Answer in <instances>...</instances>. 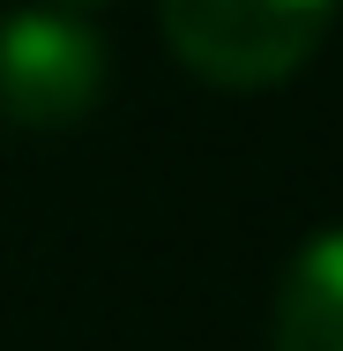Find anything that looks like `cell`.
I'll list each match as a JSON object with an SVG mask.
<instances>
[{
	"mask_svg": "<svg viewBox=\"0 0 343 351\" xmlns=\"http://www.w3.org/2000/svg\"><path fill=\"white\" fill-rule=\"evenodd\" d=\"M343 0H157L164 38L216 90H276L329 38Z\"/></svg>",
	"mask_w": 343,
	"mask_h": 351,
	"instance_id": "cell-1",
	"label": "cell"
},
{
	"mask_svg": "<svg viewBox=\"0 0 343 351\" xmlns=\"http://www.w3.org/2000/svg\"><path fill=\"white\" fill-rule=\"evenodd\" d=\"M105 45L97 30L68 15V8H23L0 23V120L8 128H30V135H53L97 112L105 97Z\"/></svg>",
	"mask_w": 343,
	"mask_h": 351,
	"instance_id": "cell-2",
	"label": "cell"
},
{
	"mask_svg": "<svg viewBox=\"0 0 343 351\" xmlns=\"http://www.w3.org/2000/svg\"><path fill=\"white\" fill-rule=\"evenodd\" d=\"M269 351H343V232L306 239L291 277L276 291Z\"/></svg>",
	"mask_w": 343,
	"mask_h": 351,
	"instance_id": "cell-3",
	"label": "cell"
},
{
	"mask_svg": "<svg viewBox=\"0 0 343 351\" xmlns=\"http://www.w3.org/2000/svg\"><path fill=\"white\" fill-rule=\"evenodd\" d=\"M60 8H97V0H60Z\"/></svg>",
	"mask_w": 343,
	"mask_h": 351,
	"instance_id": "cell-4",
	"label": "cell"
}]
</instances>
